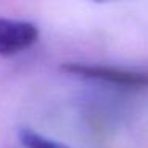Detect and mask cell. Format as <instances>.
Wrapping results in <instances>:
<instances>
[{
    "mask_svg": "<svg viewBox=\"0 0 148 148\" xmlns=\"http://www.w3.org/2000/svg\"><path fill=\"white\" fill-rule=\"evenodd\" d=\"M89 2H96V3H110V2H119V0H89Z\"/></svg>",
    "mask_w": 148,
    "mask_h": 148,
    "instance_id": "cell-4",
    "label": "cell"
},
{
    "mask_svg": "<svg viewBox=\"0 0 148 148\" xmlns=\"http://www.w3.org/2000/svg\"><path fill=\"white\" fill-rule=\"evenodd\" d=\"M62 69L73 77L121 89H148V69H132L121 65L92 64V62H69L62 65Z\"/></svg>",
    "mask_w": 148,
    "mask_h": 148,
    "instance_id": "cell-1",
    "label": "cell"
},
{
    "mask_svg": "<svg viewBox=\"0 0 148 148\" xmlns=\"http://www.w3.org/2000/svg\"><path fill=\"white\" fill-rule=\"evenodd\" d=\"M40 40V27L29 19L0 16V58L23 54Z\"/></svg>",
    "mask_w": 148,
    "mask_h": 148,
    "instance_id": "cell-2",
    "label": "cell"
},
{
    "mask_svg": "<svg viewBox=\"0 0 148 148\" xmlns=\"http://www.w3.org/2000/svg\"><path fill=\"white\" fill-rule=\"evenodd\" d=\"M19 140L24 148H70L61 142L51 140L32 129H21L19 132Z\"/></svg>",
    "mask_w": 148,
    "mask_h": 148,
    "instance_id": "cell-3",
    "label": "cell"
}]
</instances>
